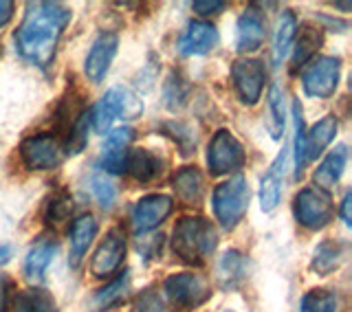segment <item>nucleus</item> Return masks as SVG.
I'll use <instances>...</instances> for the list:
<instances>
[{
    "label": "nucleus",
    "instance_id": "f257e3e1",
    "mask_svg": "<svg viewBox=\"0 0 352 312\" xmlns=\"http://www.w3.org/2000/svg\"><path fill=\"white\" fill-rule=\"evenodd\" d=\"M69 22V7L60 3H29L27 14L14 33L18 55L38 69H47L55 58L60 38Z\"/></svg>",
    "mask_w": 352,
    "mask_h": 312
},
{
    "label": "nucleus",
    "instance_id": "f03ea898",
    "mask_svg": "<svg viewBox=\"0 0 352 312\" xmlns=\"http://www.w3.org/2000/svg\"><path fill=\"white\" fill-rule=\"evenodd\" d=\"M218 247V233L207 218L185 216L172 231V251L190 266H201Z\"/></svg>",
    "mask_w": 352,
    "mask_h": 312
},
{
    "label": "nucleus",
    "instance_id": "7ed1b4c3",
    "mask_svg": "<svg viewBox=\"0 0 352 312\" xmlns=\"http://www.w3.org/2000/svg\"><path fill=\"white\" fill-rule=\"evenodd\" d=\"M249 200H251V189H249L247 178L242 174H236L234 178H229V181L220 183L214 189V196H212L216 220L225 229H234L238 222L245 218L249 209Z\"/></svg>",
    "mask_w": 352,
    "mask_h": 312
},
{
    "label": "nucleus",
    "instance_id": "20e7f679",
    "mask_svg": "<svg viewBox=\"0 0 352 312\" xmlns=\"http://www.w3.org/2000/svg\"><path fill=\"white\" fill-rule=\"evenodd\" d=\"M293 216L308 231H322L333 222L335 205L328 192L317 187H304L293 200Z\"/></svg>",
    "mask_w": 352,
    "mask_h": 312
},
{
    "label": "nucleus",
    "instance_id": "39448f33",
    "mask_svg": "<svg viewBox=\"0 0 352 312\" xmlns=\"http://www.w3.org/2000/svg\"><path fill=\"white\" fill-rule=\"evenodd\" d=\"M168 299L183 310H194L212 297V284L207 277L196 273H174L163 284Z\"/></svg>",
    "mask_w": 352,
    "mask_h": 312
},
{
    "label": "nucleus",
    "instance_id": "423d86ee",
    "mask_svg": "<svg viewBox=\"0 0 352 312\" xmlns=\"http://www.w3.org/2000/svg\"><path fill=\"white\" fill-rule=\"evenodd\" d=\"M341 77V60L322 55V58L311 60L302 75V88L304 95L313 99H328L333 97Z\"/></svg>",
    "mask_w": 352,
    "mask_h": 312
},
{
    "label": "nucleus",
    "instance_id": "0eeeda50",
    "mask_svg": "<svg viewBox=\"0 0 352 312\" xmlns=\"http://www.w3.org/2000/svg\"><path fill=\"white\" fill-rule=\"evenodd\" d=\"M247 154L242 143L229 130H218L209 141L207 148V167L214 176H223L229 172L242 170Z\"/></svg>",
    "mask_w": 352,
    "mask_h": 312
},
{
    "label": "nucleus",
    "instance_id": "6e6552de",
    "mask_svg": "<svg viewBox=\"0 0 352 312\" xmlns=\"http://www.w3.org/2000/svg\"><path fill=\"white\" fill-rule=\"evenodd\" d=\"M18 152L29 172L55 170L64 159V150L53 135H31L20 143Z\"/></svg>",
    "mask_w": 352,
    "mask_h": 312
},
{
    "label": "nucleus",
    "instance_id": "1a4fd4ad",
    "mask_svg": "<svg viewBox=\"0 0 352 312\" xmlns=\"http://www.w3.org/2000/svg\"><path fill=\"white\" fill-rule=\"evenodd\" d=\"M231 80H234L240 102L247 106H256L262 97L264 82H267V69L260 60L242 58L231 66Z\"/></svg>",
    "mask_w": 352,
    "mask_h": 312
},
{
    "label": "nucleus",
    "instance_id": "9d476101",
    "mask_svg": "<svg viewBox=\"0 0 352 312\" xmlns=\"http://www.w3.org/2000/svg\"><path fill=\"white\" fill-rule=\"evenodd\" d=\"M126 258V233L121 229H110L106 238L99 242L97 251L93 253L91 260V273L93 277L106 280L113 275Z\"/></svg>",
    "mask_w": 352,
    "mask_h": 312
},
{
    "label": "nucleus",
    "instance_id": "9b49d317",
    "mask_svg": "<svg viewBox=\"0 0 352 312\" xmlns=\"http://www.w3.org/2000/svg\"><path fill=\"white\" fill-rule=\"evenodd\" d=\"M174 200L165 194H150L143 196L139 203L132 207V227L137 233H148L152 229H157L161 222L172 214Z\"/></svg>",
    "mask_w": 352,
    "mask_h": 312
},
{
    "label": "nucleus",
    "instance_id": "f8f14e48",
    "mask_svg": "<svg viewBox=\"0 0 352 312\" xmlns=\"http://www.w3.org/2000/svg\"><path fill=\"white\" fill-rule=\"evenodd\" d=\"M117 49H119V36H117V33L102 31L95 38L91 51H88V55H86V62H84L86 77L93 84H99L106 77L110 64H113L115 55H117Z\"/></svg>",
    "mask_w": 352,
    "mask_h": 312
},
{
    "label": "nucleus",
    "instance_id": "ddd939ff",
    "mask_svg": "<svg viewBox=\"0 0 352 312\" xmlns=\"http://www.w3.org/2000/svg\"><path fill=\"white\" fill-rule=\"evenodd\" d=\"M216 44H218V29L212 22L192 20L179 40V53L185 55V58L205 55L212 49H216Z\"/></svg>",
    "mask_w": 352,
    "mask_h": 312
},
{
    "label": "nucleus",
    "instance_id": "4468645a",
    "mask_svg": "<svg viewBox=\"0 0 352 312\" xmlns=\"http://www.w3.org/2000/svg\"><path fill=\"white\" fill-rule=\"evenodd\" d=\"M267 29H264V16L256 7H249L240 14L236 22V49L238 53H253L262 47Z\"/></svg>",
    "mask_w": 352,
    "mask_h": 312
},
{
    "label": "nucleus",
    "instance_id": "2eb2a0df",
    "mask_svg": "<svg viewBox=\"0 0 352 312\" xmlns=\"http://www.w3.org/2000/svg\"><path fill=\"white\" fill-rule=\"evenodd\" d=\"M58 249H60V244L55 238H40L38 242L31 244V249L27 251V258H25V277L31 284L42 282V277L51 266Z\"/></svg>",
    "mask_w": 352,
    "mask_h": 312
},
{
    "label": "nucleus",
    "instance_id": "dca6fc26",
    "mask_svg": "<svg viewBox=\"0 0 352 312\" xmlns=\"http://www.w3.org/2000/svg\"><path fill=\"white\" fill-rule=\"evenodd\" d=\"M102 104L106 106V110L113 119H121V121H135L143 115V102L130 91V88L124 86H113L110 91L104 95Z\"/></svg>",
    "mask_w": 352,
    "mask_h": 312
},
{
    "label": "nucleus",
    "instance_id": "f3484780",
    "mask_svg": "<svg viewBox=\"0 0 352 312\" xmlns=\"http://www.w3.org/2000/svg\"><path fill=\"white\" fill-rule=\"evenodd\" d=\"M337 130H339L337 117L328 115V117L319 119L317 124L306 132V135H304V159H306V163L315 161L317 156L335 141Z\"/></svg>",
    "mask_w": 352,
    "mask_h": 312
},
{
    "label": "nucleus",
    "instance_id": "a211bd4d",
    "mask_svg": "<svg viewBox=\"0 0 352 312\" xmlns=\"http://www.w3.org/2000/svg\"><path fill=\"white\" fill-rule=\"evenodd\" d=\"M286 159H289V150H282V154L275 159V163L269 167V172L264 174L260 181V207H262V211H267V214L280 205Z\"/></svg>",
    "mask_w": 352,
    "mask_h": 312
},
{
    "label": "nucleus",
    "instance_id": "6ab92c4d",
    "mask_svg": "<svg viewBox=\"0 0 352 312\" xmlns=\"http://www.w3.org/2000/svg\"><path fill=\"white\" fill-rule=\"evenodd\" d=\"M346 163H348V148L346 146H337L333 152H328V156L317 165V170L313 174V181H315L317 189L330 194V189L339 183L341 174H344Z\"/></svg>",
    "mask_w": 352,
    "mask_h": 312
},
{
    "label": "nucleus",
    "instance_id": "aec40b11",
    "mask_svg": "<svg viewBox=\"0 0 352 312\" xmlns=\"http://www.w3.org/2000/svg\"><path fill=\"white\" fill-rule=\"evenodd\" d=\"M97 236V220L91 214H82L80 218H75L73 227H71V266H80L82 258L86 255L88 247L93 244Z\"/></svg>",
    "mask_w": 352,
    "mask_h": 312
},
{
    "label": "nucleus",
    "instance_id": "412c9836",
    "mask_svg": "<svg viewBox=\"0 0 352 312\" xmlns=\"http://www.w3.org/2000/svg\"><path fill=\"white\" fill-rule=\"evenodd\" d=\"M348 255V244L341 240H324L317 244V249L313 253V262L311 269L317 275H330L337 271L341 264H344Z\"/></svg>",
    "mask_w": 352,
    "mask_h": 312
},
{
    "label": "nucleus",
    "instance_id": "4be33fe9",
    "mask_svg": "<svg viewBox=\"0 0 352 312\" xmlns=\"http://www.w3.org/2000/svg\"><path fill=\"white\" fill-rule=\"evenodd\" d=\"M174 192L179 196L183 203L187 205H194V203H201L203 192H205V181H203V174L196 170V167H181L179 172L174 174Z\"/></svg>",
    "mask_w": 352,
    "mask_h": 312
},
{
    "label": "nucleus",
    "instance_id": "5701e85b",
    "mask_svg": "<svg viewBox=\"0 0 352 312\" xmlns=\"http://www.w3.org/2000/svg\"><path fill=\"white\" fill-rule=\"evenodd\" d=\"M126 172L139 183H150L161 174V161L150 150H132L126 159Z\"/></svg>",
    "mask_w": 352,
    "mask_h": 312
},
{
    "label": "nucleus",
    "instance_id": "b1692460",
    "mask_svg": "<svg viewBox=\"0 0 352 312\" xmlns=\"http://www.w3.org/2000/svg\"><path fill=\"white\" fill-rule=\"evenodd\" d=\"M324 44V31L322 27H315L311 22H306L300 29V38L295 44V53H293V66H304L311 60H315L317 51L322 49Z\"/></svg>",
    "mask_w": 352,
    "mask_h": 312
},
{
    "label": "nucleus",
    "instance_id": "393cba45",
    "mask_svg": "<svg viewBox=\"0 0 352 312\" xmlns=\"http://www.w3.org/2000/svg\"><path fill=\"white\" fill-rule=\"evenodd\" d=\"M297 36V18L293 11H282V16L278 20V27H275V36H273V64L278 66L286 58V53L291 51L293 40Z\"/></svg>",
    "mask_w": 352,
    "mask_h": 312
},
{
    "label": "nucleus",
    "instance_id": "a878e982",
    "mask_svg": "<svg viewBox=\"0 0 352 312\" xmlns=\"http://www.w3.org/2000/svg\"><path fill=\"white\" fill-rule=\"evenodd\" d=\"M216 277L225 291L236 288L245 277V255L240 251H227L216 266Z\"/></svg>",
    "mask_w": 352,
    "mask_h": 312
},
{
    "label": "nucleus",
    "instance_id": "bb28decb",
    "mask_svg": "<svg viewBox=\"0 0 352 312\" xmlns=\"http://www.w3.org/2000/svg\"><path fill=\"white\" fill-rule=\"evenodd\" d=\"M284 124H286L284 93L278 84H273L269 88V99H267V130L271 139L280 141L284 137Z\"/></svg>",
    "mask_w": 352,
    "mask_h": 312
},
{
    "label": "nucleus",
    "instance_id": "cd10ccee",
    "mask_svg": "<svg viewBox=\"0 0 352 312\" xmlns=\"http://www.w3.org/2000/svg\"><path fill=\"white\" fill-rule=\"evenodd\" d=\"M14 312H58L55 299L42 288H29L14 299Z\"/></svg>",
    "mask_w": 352,
    "mask_h": 312
},
{
    "label": "nucleus",
    "instance_id": "c85d7f7f",
    "mask_svg": "<svg viewBox=\"0 0 352 312\" xmlns=\"http://www.w3.org/2000/svg\"><path fill=\"white\" fill-rule=\"evenodd\" d=\"M128 286H130V273H128V271L119 273L113 282H110L106 288H102V291H99V293L93 297V306H95L97 310H106V308H110V306L119 304L121 299L126 297Z\"/></svg>",
    "mask_w": 352,
    "mask_h": 312
},
{
    "label": "nucleus",
    "instance_id": "c756f323",
    "mask_svg": "<svg viewBox=\"0 0 352 312\" xmlns=\"http://www.w3.org/2000/svg\"><path fill=\"white\" fill-rule=\"evenodd\" d=\"M337 295L326 288H313L302 297L300 312H337Z\"/></svg>",
    "mask_w": 352,
    "mask_h": 312
},
{
    "label": "nucleus",
    "instance_id": "7c9ffc66",
    "mask_svg": "<svg viewBox=\"0 0 352 312\" xmlns=\"http://www.w3.org/2000/svg\"><path fill=\"white\" fill-rule=\"evenodd\" d=\"M293 121H295V143H293V154H295V176L300 178L304 167H306V159H304V117H302V106L300 102H293Z\"/></svg>",
    "mask_w": 352,
    "mask_h": 312
},
{
    "label": "nucleus",
    "instance_id": "2f4dec72",
    "mask_svg": "<svg viewBox=\"0 0 352 312\" xmlns=\"http://www.w3.org/2000/svg\"><path fill=\"white\" fill-rule=\"evenodd\" d=\"M71 211H73V198L62 192L49 200L47 211H44V220H47V225H62V222L71 218Z\"/></svg>",
    "mask_w": 352,
    "mask_h": 312
},
{
    "label": "nucleus",
    "instance_id": "473e14b6",
    "mask_svg": "<svg viewBox=\"0 0 352 312\" xmlns=\"http://www.w3.org/2000/svg\"><path fill=\"white\" fill-rule=\"evenodd\" d=\"M163 97H165V106L170 110H179L185 104V97H187V86L183 84V80L176 73H172L168 77L163 88Z\"/></svg>",
    "mask_w": 352,
    "mask_h": 312
},
{
    "label": "nucleus",
    "instance_id": "72a5a7b5",
    "mask_svg": "<svg viewBox=\"0 0 352 312\" xmlns=\"http://www.w3.org/2000/svg\"><path fill=\"white\" fill-rule=\"evenodd\" d=\"M91 192L97 198V203L102 205V207H106V209L113 207L115 198H117V187L108 181L106 174H95L91 178Z\"/></svg>",
    "mask_w": 352,
    "mask_h": 312
},
{
    "label": "nucleus",
    "instance_id": "f704fd0d",
    "mask_svg": "<svg viewBox=\"0 0 352 312\" xmlns=\"http://www.w3.org/2000/svg\"><path fill=\"white\" fill-rule=\"evenodd\" d=\"M135 141V130L128 126L115 128L113 132H108L104 150H113V152H128L130 143Z\"/></svg>",
    "mask_w": 352,
    "mask_h": 312
},
{
    "label": "nucleus",
    "instance_id": "c9c22d12",
    "mask_svg": "<svg viewBox=\"0 0 352 312\" xmlns=\"http://www.w3.org/2000/svg\"><path fill=\"white\" fill-rule=\"evenodd\" d=\"M126 159H128V152L104 150L102 159H99V165H102V170L108 174H124L126 172Z\"/></svg>",
    "mask_w": 352,
    "mask_h": 312
},
{
    "label": "nucleus",
    "instance_id": "e433bc0d",
    "mask_svg": "<svg viewBox=\"0 0 352 312\" xmlns=\"http://www.w3.org/2000/svg\"><path fill=\"white\" fill-rule=\"evenodd\" d=\"M137 312H168L163 306V299L148 288L137 297Z\"/></svg>",
    "mask_w": 352,
    "mask_h": 312
},
{
    "label": "nucleus",
    "instance_id": "4c0bfd02",
    "mask_svg": "<svg viewBox=\"0 0 352 312\" xmlns=\"http://www.w3.org/2000/svg\"><path fill=\"white\" fill-rule=\"evenodd\" d=\"M227 7V3H223V0H196V3H192V9L196 11L198 16H216L220 14Z\"/></svg>",
    "mask_w": 352,
    "mask_h": 312
},
{
    "label": "nucleus",
    "instance_id": "58836bf2",
    "mask_svg": "<svg viewBox=\"0 0 352 312\" xmlns=\"http://www.w3.org/2000/svg\"><path fill=\"white\" fill-rule=\"evenodd\" d=\"M14 9L16 5L11 3V0H0V29L7 27L11 18H14Z\"/></svg>",
    "mask_w": 352,
    "mask_h": 312
},
{
    "label": "nucleus",
    "instance_id": "ea45409f",
    "mask_svg": "<svg viewBox=\"0 0 352 312\" xmlns=\"http://www.w3.org/2000/svg\"><path fill=\"white\" fill-rule=\"evenodd\" d=\"M9 293L11 284L7 280H0V312H9Z\"/></svg>",
    "mask_w": 352,
    "mask_h": 312
},
{
    "label": "nucleus",
    "instance_id": "a19ab883",
    "mask_svg": "<svg viewBox=\"0 0 352 312\" xmlns=\"http://www.w3.org/2000/svg\"><path fill=\"white\" fill-rule=\"evenodd\" d=\"M350 207H352V194L346 192L344 200H341V218H344V222L350 227L352 225V216H350Z\"/></svg>",
    "mask_w": 352,
    "mask_h": 312
},
{
    "label": "nucleus",
    "instance_id": "79ce46f5",
    "mask_svg": "<svg viewBox=\"0 0 352 312\" xmlns=\"http://www.w3.org/2000/svg\"><path fill=\"white\" fill-rule=\"evenodd\" d=\"M9 258H11V247L9 244H3V247H0V264L9 262Z\"/></svg>",
    "mask_w": 352,
    "mask_h": 312
},
{
    "label": "nucleus",
    "instance_id": "37998d69",
    "mask_svg": "<svg viewBox=\"0 0 352 312\" xmlns=\"http://www.w3.org/2000/svg\"><path fill=\"white\" fill-rule=\"evenodd\" d=\"M225 312H234V310H225Z\"/></svg>",
    "mask_w": 352,
    "mask_h": 312
}]
</instances>
